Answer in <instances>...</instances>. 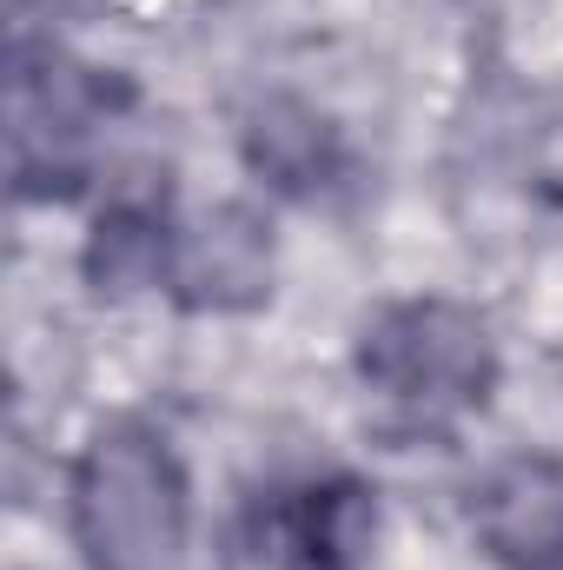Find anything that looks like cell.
I'll return each instance as SVG.
<instances>
[{
	"instance_id": "obj_1",
	"label": "cell",
	"mask_w": 563,
	"mask_h": 570,
	"mask_svg": "<svg viewBox=\"0 0 563 570\" xmlns=\"http://www.w3.org/2000/svg\"><path fill=\"white\" fill-rule=\"evenodd\" d=\"M186 478L159 431L107 425L73 464V538L93 570L186 564Z\"/></svg>"
},
{
	"instance_id": "obj_2",
	"label": "cell",
	"mask_w": 563,
	"mask_h": 570,
	"mask_svg": "<svg viewBox=\"0 0 563 570\" xmlns=\"http://www.w3.org/2000/svg\"><path fill=\"white\" fill-rule=\"evenodd\" d=\"M365 392L412 431H444L491 399L497 352L491 332L451 298H405L378 312L358 338Z\"/></svg>"
},
{
	"instance_id": "obj_4",
	"label": "cell",
	"mask_w": 563,
	"mask_h": 570,
	"mask_svg": "<svg viewBox=\"0 0 563 570\" xmlns=\"http://www.w3.org/2000/svg\"><path fill=\"white\" fill-rule=\"evenodd\" d=\"M477 524L517 570H563V478L551 464H511L484 484Z\"/></svg>"
},
{
	"instance_id": "obj_3",
	"label": "cell",
	"mask_w": 563,
	"mask_h": 570,
	"mask_svg": "<svg viewBox=\"0 0 563 570\" xmlns=\"http://www.w3.org/2000/svg\"><path fill=\"white\" fill-rule=\"evenodd\" d=\"M372 538L378 511L352 478H298L259 504V558L279 570H365Z\"/></svg>"
}]
</instances>
